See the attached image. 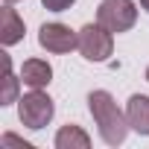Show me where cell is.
I'll return each instance as SVG.
<instances>
[{"instance_id": "obj_1", "label": "cell", "mask_w": 149, "mask_h": 149, "mask_svg": "<svg viewBox=\"0 0 149 149\" xmlns=\"http://www.w3.org/2000/svg\"><path fill=\"white\" fill-rule=\"evenodd\" d=\"M88 108H91L94 123L100 129V137L108 146H120L129 134V120L120 111V105L114 102V97L108 91H91L88 94Z\"/></svg>"}, {"instance_id": "obj_2", "label": "cell", "mask_w": 149, "mask_h": 149, "mask_svg": "<svg viewBox=\"0 0 149 149\" xmlns=\"http://www.w3.org/2000/svg\"><path fill=\"white\" fill-rule=\"evenodd\" d=\"M53 114H56V105H53V100L47 94H41V88H32L29 94H24L18 100V117L32 132L35 129H44L53 120Z\"/></svg>"}, {"instance_id": "obj_3", "label": "cell", "mask_w": 149, "mask_h": 149, "mask_svg": "<svg viewBox=\"0 0 149 149\" xmlns=\"http://www.w3.org/2000/svg\"><path fill=\"white\" fill-rule=\"evenodd\" d=\"M114 32H108L102 24H85L79 29V53L88 61H105L114 53Z\"/></svg>"}, {"instance_id": "obj_4", "label": "cell", "mask_w": 149, "mask_h": 149, "mask_svg": "<svg viewBox=\"0 0 149 149\" xmlns=\"http://www.w3.org/2000/svg\"><path fill=\"white\" fill-rule=\"evenodd\" d=\"M137 21V9L132 0H102L97 9V24H102L108 32H129Z\"/></svg>"}, {"instance_id": "obj_5", "label": "cell", "mask_w": 149, "mask_h": 149, "mask_svg": "<svg viewBox=\"0 0 149 149\" xmlns=\"http://www.w3.org/2000/svg\"><path fill=\"white\" fill-rule=\"evenodd\" d=\"M38 44H41L47 53L64 56V53H70L73 47H79V35L73 32L70 26H64V24H44V26L38 29Z\"/></svg>"}, {"instance_id": "obj_6", "label": "cell", "mask_w": 149, "mask_h": 149, "mask_svg": "<svg viewBox=\"0 0 149 149\" xmlns=\"http://www.w3.org/2000/svg\"><path fill=\"white\" fill-rule=\"evenodd\" d=\"M126 120H129V129L137 132V134H149V97L143 94H134L126 105Z\"/></svg>"}, {"instance_id": "obj_7", "label": "cell", "mask_w": 149, "mask_h": 149, "mask_svg": "<svg viewBox=\"0 0 149 149\" xmlns=\"http://www.w3.org/2000/svg\"><path fill=\"white\" fill-rule=\"evenodd\" d=\"M21 79L29 88H47L50 79H53V67L44 58H26L24 67H21Z\"/></svg>"}, {"instance_id": "obj_8", "label": "cell", "mask_w": 149, "mask_h": 149, "mask_svg": "<svg viewBox=\"0 0 149 149\" xmlns=\"http://www.w3.org/2000/svg\"><path fill=\"white\" fill-rule=\"evenodd\" d=\"M21 38H24V21L18 18L12 3H6L3 12H0V41H3V47H12Z\"/></svg>"}, {"instance_id": "obj_9", "label": "cell", "mask_w": 149, "mask_h": 149, "mask_svg": "<svg viewBox=\"0 0 149 149\" xmlns=\"http://www.w3.org/2000/svg\"><path fill=\"white\" fill-rule=\"evenodd\" d=\"M91 146V137L79 129V126H61L58 134H56V149H88Z\"/></svg>"}, {"instance_id": "obj_10", "label": "cell", "mask_w": 149, "mask_h": 149, "mask_svg": "<svg viewBox=\"0 0 149 149\" xmlns=\"http://www.w3.org/2000/svg\"><path fill=\"white\" fill-rule=\"evenodd\" d=\"M3 67H6V76H3V94H0V105H9V102H15V97H18V79H15V73H12V61H9L6 53H3Z\"/></svg>"}, {"instance_id": "obj_11", "label": "cell", "mask_w": 149, "mask_h": 149, "mask_svg": "<svg viewBox=\"0 0 149 149\" xmlns=\"http://www.w3.org/2000/svg\"><path fill=\"white\" fill-rule=\"evenodd\" d=\"M44 3V9H50V12H67L76 0H41Z\"/></svg>"}, {"instance_id": "obj_12", "label": "cell", "mask_w": 149, "mask_h": 149, "mask_svg": "<svg viewBox=\"0 0 149 149\" xmlns=\"http://www.w3.org/2000/svg\"><path fill=\"white\" fill-rule=\"evenodd\" d=\"M140 6H143V9H146V12H149V0H140Z\"/></svg>"}, {"instance_id": "obj_13", "label": "cell", "mask_w": 149, "mask_h": 149, "mask_svg": "<svg viewBox=\"0 0 149 149\" xmlns=\"http://www.w3.org/2000/svg\"><path fill=\"white\" fill-rule=\"evenodd\" d=\"M3 3H18V0H3Z\"/></svg>"}, {"instance_id": "obj_14", "label": "cell", "mask_w": 149, "mask_h": 149, "mask_svg": "<svg viewBox=\"0 0 149 149\" xmlns=\"http://www.w3.org/2000/svg\"><path fill=\"white\" fill-rule=\"evenodd\" d=\"M146 82H149V67H146Z\"/></svg>"}]
</instances>
